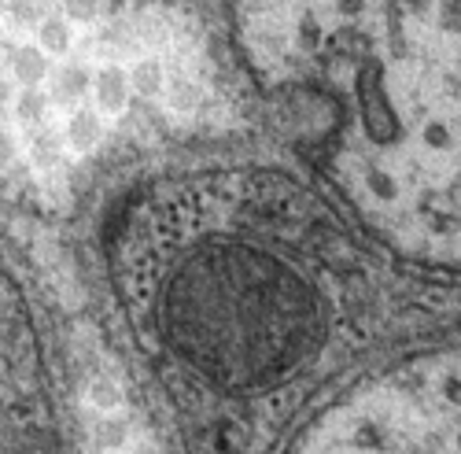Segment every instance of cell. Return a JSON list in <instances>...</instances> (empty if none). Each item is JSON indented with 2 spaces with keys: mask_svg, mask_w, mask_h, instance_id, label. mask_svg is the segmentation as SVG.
Masks as SVG:
<instances>
[{
  "mask_svg": "<svg viewBox=\"0 0 461 454\" xmlns=\"http://www.w3.org/2000/svg\"><path fill=\"white\" fill-rule=\"evenodd\" d=\"M457 369L406 377L329 410L292 454H457Z\"/></svg>",
  "mask_w": 461,
  "mask_h": 454,
  "instance_id": "cell-1",
  "label": "cell"
},
{
  "mask_svg": "<svg viewBox=\"0 0 461 454\" xmlns=\"http://www.w3.org/2000/svg\"><path fill=\"white\" fill-rule=\"evenodd\" d=\"M89 93L96 100L93 111H100V115H122V111L130 107V82H126V70L119 63H104L93 82H89Z\"/></svg>",
  "mask_w": 461,
  "mask_h": 454,
  "instance_id": "cell-2",
  "label": "cell"
},
{
  "mask_svg": "<svg viewBox=\"0 0 461 454\" xmlns=\"http://www.w3.org/2000/svg\"><path fill=\"white\" fill-rule=\"evenodd\" d=\"M100 141H104V115L93 107H78L67 119V126L59 130V144H63V151H70V156H93L100 148Z\"/></svg>",
  "mask_w": 461,
  "mask_h": 454,
  "instance_id": "cell-3",
  "label": "cell"
},
{
  "mask_svg": "<svg viewBox=\"0 0 461 454\" xmlns=\"http://www.w3.org/2000/svg\"><path fill=\"white\" fill-rule=\"evenodd\" d=\"M167 78H170V74H167V67H163L159 56H140V59H133V67L126 70L130 96H140V100H156V96H163Z\"/></svg>",
  "mask_w": 461,
  "mask_h": 454,
  "instance_id": "cell-4",
  "label": "cell"
},
{
  "mask_svg": "<svg viewBox=\"0 0 461 454\" xmlns=\"http://www.w3.org/2000/svg\"><path fill=\"white\" fill-rule=\"evenodd\" d=\"M33 37H37V49L45 56H63L74 45V26L59 12H45L33 26Z\"/></svg>",
  "mask_w": 461,
  "mask_h": 454,
  "instance_id": "cell-5",
  "label": "cell"
},
{
  "mask_svg": "<svg viewBox=\"0 0 461 454\" xmlns=\"http://www.w3.org/2000/svg\"><path fill=\"white\" fill-rule=\"evenodd\" d=\"M8 63H12V78L26 89L41 86L45 74H49V56L37 49V45H19L15 52H8Z\"/></svg>",
  "mask_w": 461,
  "mask_h": 454,
  "instance_id": "cell-6",
  "label": "cell"
},
{
  "mask_svg": "<svg viewBox=\"0 0 461 454\" xmlns=\"http://www.w3.org/2000/svg\"><path fill=\"white\" fill-rule=\"evenodd\" d=\"M89 82H93V74H89L82 63H67V67L56 70V78H52V100H59V104H78V100H86Z\"/></svg>",
  "mask_w": 461,
  "mask_h": 454,
  "instance_id": "cell-7",
  "label": "cell"
},
{
  "mask_svg": "<svg viewBox=\"0 0 461 454\" xmlns=\"http://www.w3.org/2000/svg\"><path fill=\"white\" fill-rule=\"evenodd\" d=\"M163 96H167V107L174 111V115H192V111L203 104V86H200V78H181V74H170Z\"/></svg>",
  "mask_w": 461,
  "mask_h": 454,
  "instance_id": "cell-8",
  "label": "cell"
},
{
  "mask_svg": "<svg viewBox=\"0 0 461 454\" xmlns=\"http://www.w3.org/2000/svg\"><path fill=\"white\" fill-rule=\"evenodd\" d=\"M130 49H137V37H133V26L130 23H107L100 30V37H96V52L111 56V63L119 59V56H126Z\"/></svg>",
  "mask_w": 461,
  "mask_h": 454,
  "instance_id": "cell-9",
  "label": "cell"
},
{
  "mask_svg": "<svg viewBox=\"0 0 461 454\" xmlns=\"http://www.w3.org/2000/svg\"><path fill=\"white\" fill-rule=\"evenodd\" d=\"M86 403L96 413H114L122 406V385L111 381V377H93V381L86 385Z\"/></svg>",
  "mask_w": 461,
  "mask_h": 454,
  "instance_id": "cell-10",
  "label": "cell"
},
{
  "mask_svg": "<svg viewBox=\"0 0 461 454\" xmlns=\"http://www.w3.org/2000/svg\"><path fill=\"white\" fill-rule=\"evenodd\" d=\"M133 37H137V45H144V49H170V30L156 12L137 15Z\"/></svg>",
  "mask_w": 461,
  "mask_h": 454,
  "instance_id": "cell-11",
  "label": "cell"
},
{
  "mask_svg": "<svg viewBox=\"0 0 461 454\" xmlns=\"http://www.w3.org/2000/svg\"><path fill=\"white\" fill-rule=\"evenodd\" d=\"M30 156H33V167L37 170H52L59 159H63V144H59V133L52 130H41L30 144Z\"/></svg>",
  "mask_w": 461,
  "mask_h": 454,
  "instance_id": "cell-12",
  "label": "cell"
},
{
  "mask_svg": "<svg viewBox=\"0 0 461 454\" xmlns=\"http://www.w3.org/2000/svg\"><path fill=\"white\" fill-rule=\"evenodd\" d=\"M12 111H15V123L19 126H41V119H45V96L37 93V89H23L12 100Z\"/></svg>",
  "mask_w": 461,
  "mask_h": 454,
  "instance_id": "cell-13",
  "label": "cell"
},
{
  "mask_svg": "<svg viewBox=\"0 0 461 454\" xmlns=\"http://www.w3.org/2000/svg\"><path fill=\"white\" fill-rule=\"evenodd\" d=\"M100 12H104V0H59V15L74 26V23H93V19H100Z\"/></svg>",
  "mask_w": 461,
  "mask_h": 454,
  "instance_id": "cell-14",
  "label": "cell"
},
{
  "mask_svg": "<svg viewBox=\"0 0 461 454\" xmlns=\"http://www.w3.org/2000/svg\"><path fill=\"white\" fill-rule=\"evenodd\" d=\"M93 436H96L100 450H122V447L130 443V429H126L122 422H111V418H107V422H100Z\"/></svg>",
  "mask_w": 461,
  "mask_h": 454,
  "instance_id": "cell-15",
  "label": "cell"
},
{
  "mask_svg": "<svg viewBox=\"0 0 461 454\" xmlns=\"http://www.w3.org/2000/svg\"><path fill=\"white\" fill-rule=\"evenodd\" d=\"M12 100H15V86L8 78H0V115H8L12 111Z\"/></svg>",
  "mask_w": 461,
  "mask_h": 454,
  "instance_id": "cell-16",
  "label": "cell"
},
{
  "mask_svg": "<svg viewBox=\"0 0 461 454\" xmlns=\"http://www.w3.org/2000/svg\"><path fill=\"white\" fill-rule=\"evenodd\" d=\"M12 159H15V141H12V133L0 130V167L12 163Z\"/></svg>",
  "mask_w": 461,
  "mask_h": 454,
  "instance_id": "cell-17",
  "label": "cell"
},
{
  "mask_svg": "<svg viewBox=\"0 0 461 454\" xmlns=\"http://www.w3.org/2000/svg\"><path fill=\"white\" fill-rule=\"evenodd\" d=\"M8 59V52H5V45H0V63H5Z\"/></svg>",
  "mask_w": 461,
  "mask_h": 454,
  "instance_id": "cell-18",
  "label": "cell"
},
{
  "mask_svg": "<svg viewBox=\"0 0 461 454\" xmlns=\"http://www.w3.org/2000/svg\"><path fill=\"white\" fill-rule=\"evenodd\" d=\"M0 15H5V0H0Z\"/></svg>",
  "mask_w": 461,
  "mask_h": 454,
  "instance_id": "cell-19",
  "label": "cell"
}]
</instances>
